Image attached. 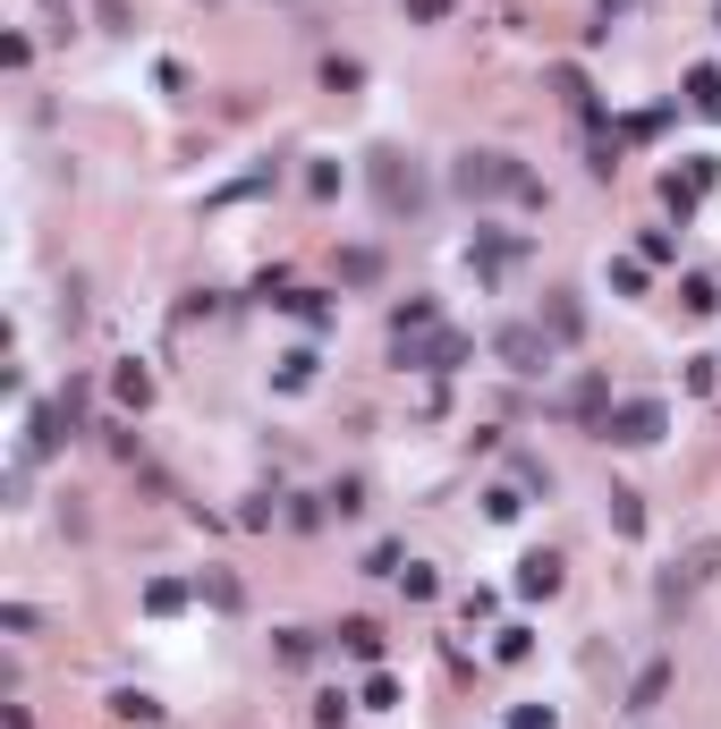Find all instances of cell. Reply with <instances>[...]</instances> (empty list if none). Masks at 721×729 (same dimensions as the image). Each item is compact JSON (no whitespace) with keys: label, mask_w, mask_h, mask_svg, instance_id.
I'll use <instances>...</instances> for the list:
<instances>
[{"label":"cell","mask_w":721,"mask_h":729,"mask_svg":"<svg viewBox=\"0 0 721 729\" xmlns=\"http://www.w3.org/2000/svg\"><path fill=\"white\" fill-rule=\"evenodd\" d=\"M340 645H348V653H357V662H382V628H374V619H340Z\"/></svg>","instance_id":"obj_13"},{"label":"cell","mask_w":721,"mask_h":729,"mask_svg":"<svg viewBox=\"0 0 721 729\" xmlns=\"http://www.w3.org/2000/svg\"><path fill=\"white\" fill-rule=\"evenodd\" d=\"M518 254H526V238H492V229H476V263H484V272H510Z\"/></svg>","instance_id":"obj_15"},{"label":"cell","mask_w":721,"mask_h":729,"mask_svg":"<svg viewBox=\"0 0 721 729\" xmlns=\"http://www.w3.org/2000/svg\"><path fill=\"white\" fill-rule=\"evenodd\" d=\"M526 653H535V636H526V628H501V636H492V662H526Z\"/></svg>","instance_id":"obj_27"},{"label":"cell","mask_w":721,"mask_h":729,"mask_svg":"<svg viewBox=\"0 0 721 729\" xmlns=\"http://www.w3.org/2000/svg\"><path fill=\"white\" fill-rule=\"evenodd\" d=\"M518 509H526V483H492V492H484V517H492V526H510Z\"/></svg>","instance_id":"obj_17"},{"label":"cell","mask_w":721,"mask_h":729,"mask_svg":"<svg viewBox=\"0 0 721 729\" xmlns=\"http://www.w3.org/2000/svg\"><path fill=\"white\" fill-rule=\"evenodd\" d=\"M662 204H671V221H688L696 204H705V195L688 187V179H679V170H671V179H662Z\"/></svg>","instance_id":"obj_22"},{"label":"cell","mask_w":721,"mask_h":729,"mask_svg":"<svg viewBox=\"0 0 721 729\" xmlns=\"http://www.w3.org/2000/svg\"><path fill=\"white\" fill-rule=\"evenodd\" d=\"M365 577H399V543H374L365 551Z\"/></svg>","instance_id":"obj_34"},{"label":"cell","mask_w":721,"mask_h":729,"mask_svg":"<svg viewBox=\"0 0 721 729\" xmlns=\"http://www.w3.org/2000/svg\"><path fill=\"white\" fill-rule=\"evenodd\" d=\"M637 254H645V263H671V254H679V238H671V229H645V247H637Z\"/></svg>","instance_id":"obj_35"},{"label":"cell","mask_w":721,"mask_h":729,"mask_svg":"<svg viewBox=\"0 0 721 729\" xmlns=\"http://www.w3.org/2000/svg\"><path fill=\"white\" fill-rule=\"evenodd\" d=\"M272 653H281L289 670H306V662H314V636H306V628H281V645H272Z\"/></svg>","instance_id":"obj_24"},{"label":"cell","mask_w":721,"mask_h":729,"mask_svg":"<svg viewBox=\"0 0 721 729\" xmlns=\"http://www.w3.org/2000/svg\"><path fill=\"white\" fill-rule=\"evenodd\" d=\"M611 288H620V297H645V254H620V263H611Z\"/></svg>","instance_id":"obj_23"},{"label":"cell","mask_w":721,"mask_h":729,"mask_svg":"<svg viewBox=\"0 0 721 729\" xmlns=\"http://www.w3.org/2000/svg\"><path fill=\"white\" fill-rule=\"evenodd\" d=\"M713 34H721V9H713Z\"/></svg>","instance_id":"obj_38"},{"label":"cell","mask_w":721,"mask_h":729,"mask_svg":"<svg viewBox=\"0 0 721 729\" xmlns=\"http://www.w3.org/2000/svg\"><path fill=\"white\" fill-rule=\"evenodd\" d=\"M416 331H442V306H433V297H408V306H391V340H416Z\"/></svg>","instance_id":"obj_11"},{"label":"cell","mask_w":721,"mask_h":729,"mask_svg":"<svg viewBox=\"0 0 721 729\" xmlns=\"http://www.w3.org/2000/svg\"><path fill=\"white\" fill-rule=\"evenodd\" d=\"M662 696H671V662H645L637 679H628V704H620V713H637V721H645Z\"/></svg>","instance_id":"obj_9"},{"label":"cell","mask_w":721,"mask_h":729,"mask_svg":"<svg viewBox=\"0 0 721 729\" xmlns=\"http://www.w3.org/2000/svg\"><path fill=\"white\" fill-rule=\"evenodd\" d=\"M510 729H552V704H518V721Z\"/></svg>","instance_id":"obj_37"},{"label":"cell","mask_w":721,"mask_h":729,"mask_svg":"<svg viewBox=\"0 0 721 729\" xmlns=\"http://www.w3.org/2000/svg\"><path fill=\"white\" fill-rule=\"evenodd\" d=\"M399 9H408L416 26H442V18H450V0H399Z\"/></svg>","instance_id":"obj_36"},{"label":"cell","mask_w":721,"mask_h":729,"mask_svg":"<svg viewBox=\"0 0 721 729\" xmlns=\"http://www.w3.org/2000/svg\"><path fill=\"white\" fill-rule=\"evenodd\" d=\"M662 433H671V408H662V399H611V415H603V433H594V442L654 449Z\"/></svg>","instance_id":"obj_2"},{"label":"cell","mask_w":721,"mask_h":729,"mask_svg":"<svg viewBox=\"0 0 721 729\" xmlns=\"http://www.w3.org/2000/svg\"><path fill=\"white\" fill-rule=\"evenodd\" d=\"M111 713H119V721H162V704L145 696V687H119V696H111Z\"/></svg>","instance_id":"obj_21"},{"label":"cell","mask_w":721,"mask_h":729,"mask_svg":"<svg viewBox=\"0 0 721 729\" xmlns=\"http://www.w3.org/2000/svg\"><path fill=\"white\" fill-rule=\"evenodd\" d=\"M679 306H688V315H721V288L705 281V272H688V281H679Z\"/></svg>","instance_id":"obj_18"},{"label":"cell","mask_w":721,"mask_h":729,"mask_svg":"<svg viewBox=\"0 0 721 729\" xmlns=\"http://www.w3.org/2000/svg\"><path fill=\"white\" fill-rule=\"evenodd\" d=\"M391 356L408 374H459L467 356H476V340L467 331H416V340H391Z\"/></svg>","instance_id":"obj_3"},{"label":"cell","mask_w":721,"mask_h":729,"mask_svg":"<svg viewBox=\"0 0 721 729\" xmlns=\"http://www.w3.org/2000/svg\"><path fill=\"white\" fill-rule=\"evenodd\" d=\"M340 179H348L340 161H314V170H306V187H314V195H340Z\"/></svg>","instance_id":"obj_33"},{"label":"cell","mask_w":721,"mask_h":729,"mask_svg":"<svg viewBox=\"0 0 721 729\" xmlns=\"http://www.w3.org/2000/svg\"><path fill=\"white\" fill-rule=\"evenodd\" d=\"M560 415H569V424H594V433H603V415H611V381H603V374H586L577 390H569V399H560Z\"/></svg>","instance_id":"obj_6"},{"label":"cell","mask_w":721,"mask_h":729,"mask_svg":"<svg viewBox=\"0 0 721 729\" xmlns=\"http://www.w3.org/2000/svg\"><path fill=\"white\" fill-rule=\"evenodd\" d=\"M611 526H620V535H645V509H637V492H611Z\"/></svg>","instance_id":"obj_29"},{"label":"cell","mask_w":721,"mask_h":729,"mask_svg":"<svg viewBox=\"0 0 721 729\" xmlns=\"http://www.w3.org/2000/svg\"><path fill=\"white\" fill-rule=\"evenodd\" d=\"M323 509H331V517H357V509H365V483H331Z\"/></svg>","instance_id":"obj_31"},{"label":"cell","mask_w":721,"mask_h":729,"mask_svg":"<svg viewBox=\"0 0 721 729\" xmlns=\"http://www.w3.org/2000/svg\"><path fill=\"white\" fill-rule=\"evenodd\" d=\"M518 594L526 603H552L560 594V551H526L518 560Z\"/></svg>","instance_id":"obj_7"},{"label":"cell","mask_w":721,"mask_h":729,"mask_svg":"<svg viewBox=\"0 0 721 729\" xmlns=\"http://www.w3.org/2000/svg\"><path fill=\"white\" fill-rule=\"evenodd\" d=\"M145 611H153V619L187 611V585H179V577H153V585H145Z\"/></svg>","instance_id":"obj_16"},{"label":"cell","mask_w":721,"mask_h":729,"mask_svg":"<svg viewBox=\"0 0 721 729\" xmlns=\"http://www.w3.org/2000/svg\"><path fill=\"white\" fill-rule=\"evenodd\" d=\"M543 331H552V349H577V340H586V306H577V288H552V297H543Z\"/></svg>","instance_id":"obj_5"},{"label":"cell","mask_w":721,"mask_h":729,"mask_svg":"<svg viewBox=\"0 0 721 729\" xmlns=\"http://www.w3.org/2000/svg\"><path fill=\"white\" fill-rule=\"evenodd\" d=\"M102 9H111V0H102Z\"/></svg>","instance_id":"obj_39"},{"label":"cell","mask_w":721,"mask_h":729,"mask_svg":"<svg viewBox=\"0 0 721 729\" xmlns=\"http://www.w3.org/2000/svg\"><path fill=\"white\" fill-rule=\"evenodd\" d=\"M450 187H459L467 204H492V195H518V187H526V161H518V153H459V170H450Z\"/></svg>","instance_id":"obj_1"},{"label":"cell","mask_w":721,"mask_h":729,"mask_svg":"<svg viewBox=\"0 0 721 729\" xmlns=\"http://www.w3.org/2000/svg\"><path fill=\"white\" fill-rule=\"evenodd\" d=\"M391 704H399V679H391V670H374V679H365V713H391Z\"/></svg>","instance_id":"obj_28"},{"label":"cell","mask_w":721,"mask_h":729,"mask_svg":"<svg viewBox=\"0 0 721 729\" xmlns=\"http://www.w3.org/2000/svg\"><path fill=\"white\" fill-rule=\"evenodd\" d=\"M323 86H331V94H357L365 68H357V60H323Z\"/></svg>","instance_id":"obj_30"},{"label":"cell","mask_w":721,"mask_h":729,"mask_svg":"<svg viewBox=\"0 0 721 729\" xmlns=\"http://www.w3.org/2000/svg\"><path fill=\"white\" fill-rule=\"evenodd\" d=\"M688 102H696V111H713V102H721V68H688Z\"/></svg>","instance_id":"obj_25"},{"label":"cell","mask_w":721,"mask_h":729,"mask_svg":"<svg viewBox=\"0 0 721 729\" xmlns=\"http://www.w3.org/2000/svg\"><path fill=\"white\" fill-rule=\"evenodd\" d=\"M111 399H119V408H145V399H153V374H145V365H119V374H111Z\"/></svg>","instance_id":"obj_12"},{"label":"cell","mask_w":721,"mask_h":729,"mask_svg":"<svg viewBox=\"0 0 721 729\" xmlns=\"http://www.w3.org/2000/svg\"><path fill=\"white\" fill-rule=\"evenodd\" d=\"M340 281L374 288V281H382V247H348V254H340Z\"/></svg>","instance_id":"obj_14"},{"label":"cell","mask_w":721,"mask_h":729,"mask_svg":"<svg viewBox=\"0 0 721 729\" xmlns=\"http://www.w3.org/2000/svg\"><path fill=\"white\" fill-rule=\"evenodd\" d=\"M399 585H408V603H433V569H425V560H408V569H399Z\"/></svg>","instance_id":"obj_32"},{"label":"cell","mask_w":721,"mask_h":729,"mask_svg":"<svg viewBox=\"0 0 721 729\" xmlns=\"http://www.w3.org/2000/svg\"><path fill=\"white\" fill-rule=\"evenodd\" d=\"M272 306H289V315H297V322H314V331L331 322V306L314 297V288H289V297H272Z\"/></svg>","instance_id":"obj_19"},{"label":"cell","mask_w":721,"mask_h":729,"mask_svg":"<svg viewBox=\"0 0 721 729\" xmlns=\"http://www.w3.org/2000/svg\"><path fill=\"white\" fill-rule=\"evenodd\" d=\"M492 356H501V365H510V374H552V331H543V322H501V331H492Z\"/></svg>","instance_id":"obj_4"},{"label":"cell","mask_w":721,"mask_h":729,"mask_svg":"<svg viewBox=\"0 0 721 729\" xmlns=\"http://www.w3.org/2000/svg\"><path fill=\"white\" fill-rule=\"evenodd\" d=\"M314 374H323V356H314V349H289L281 365H272V390H314Z\"/></svg>","instance_id":"obj_10"},{"label":"cell","mask_w":721,"mask_h":729,"mask_svg":"<svg viewBox=\"0 0 721 729\" xmlns=\"http://www.w3.org/2000/svg\"><path fill=\"white\" fill-rule=\"evenodd\" d=\"M408 153H374V187H382V204H416L425 195V179L416 170H399Z\"/></svg>","instance_id":"obj_8"},{"label":"cell","mask_w":721,"mask_h":729,"mask_svg":"<svg viewBox=\"0 0 721 729\" xmlns=\"http://www.w3.org/2000/svg\"><path fill=\"white\" fill-rule=\"evenodd\" d=\"M679 179H688L696 195H713V187H721V161H713V153H688V170H679Z\"/></svg>","instance_id":"obj_26"},{"label":"cell","mask_w":721,"mask_h":729,"mask_svg":"<svg viewBox=\"0 0 721 729\" xmlns=\"http://www.w3.org/2000/svg\"><path fill=\"white\" fill-rule=\"evenodd\" d=\"M510 483H526V492H552V467H543V458H526V449H510Z\"/></svg>","instance_id":"obj_20"}]
</instances>
